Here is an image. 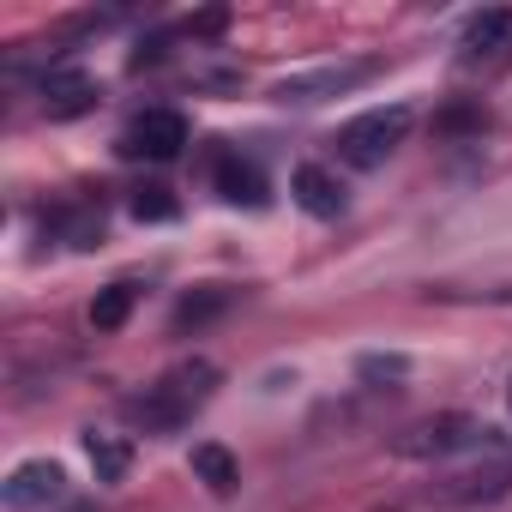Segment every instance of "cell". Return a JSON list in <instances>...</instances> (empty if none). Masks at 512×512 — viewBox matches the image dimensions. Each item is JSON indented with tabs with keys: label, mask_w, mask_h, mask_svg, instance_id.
<instances>
[{
	"label": "cell",
	"mask_w": 512,
	"mask_h": 512,
	"mask_svg": "<svg viewBox=\"0 0 512 512\" xmlns=\"http://www.w3.org/2000/svg\"><path fill=\"white\" fill-rule=\"evenodd\" d=\"M133 302H139V284H109V290H97V302H91V326H97V332L127 326Z\"/></svg>",
	"instance_id": "obj_17"
},
{
	"label": "cell",
	"mask_w": 512,
	"mask_h": 512,
	"mask_svg": "<svg viewBox=\"0 0 512 512\" xmlns=\"http://www.w3.org/2000/svg\"><path fill=\"white\" fill-rule=\"evenodd\" d=\"M211 181H217V193L229 205H266V175L253 169L241 151H217L211 157Z\"/></svg>",
	"instance_id": "obj_10"
},
{
	"label": "cell",
	"mask_w": 512,
	"mask_h": 512,
	"mask_svg": "<svg viewBox=\"0 0 512 512\" xmlns=\"http://www.w3.org/2000/svg\"><path fill=\"white\" fill-rule=\"evenodd\" d=\"M410 121H416L410 103L368 109V115H356V121H344V127L332 133V151H338V163H350V169H380V163L404 145Z\"/></svg>",
	"instance_id": "obj_3"
},
{
	"label": "cell",
	"mask_w": 512,
	"mask_h": 512,
	"mask_svg": "<svg viewBox=\"0 0 512 512\" xmlns=\"http://www.w3.org/2000/svg\"><path fill=\"white\" fill-rule=\"evenodd\" d=\"M290 193H296V205H302L308 217H326V223L344 217V205H350V199H344V181H338L326 163H302V169L290 175Z\"/></svg>",
	"instance_id": "obj_8"
},
{
	"label": "cell",
	"mask_w": 512,
	"mask_h": 512,
	"mask_svg": "<svg viewBox=\"0 0 512 512\" xmlns=\"http://www.w3.org/2000/svg\"><path fill=\"white\" fill-rule=\"evenodd\" d=\"M223 25H229V13H223V7H205V13L187 19V37H217Z\"/></svg>",
	"instance_id": "obj_20"
},
{
	"label": "cell",
	"mask_w": 512,
	"mask_h": 512,
	"mask_svg": "<svg viewBox=\"0 0 512 512\" xmlns=\"http://www.w3.org/2000/svg\"><path fill=\"white\" fill-rule=\"evenodd\" d=\"M235 302V290H223V284H205V290H193L181 308H175V332H193V326H205V320H217L223 308Z\"/></svg>",
	"instance_id": "obj_15"
},
{
	"label": "cell",
	"mask_w": 512,
	"mask_h": 512,
	"mask_svg": "<svg viewBox=\"0 0 512 512\" xmlns=\"http://www.w3.org/2000/svg\"><path fill=\"white\" fill-rule=\"evenodd\" d=\"M500 494H512V452H506V446H500V452H488L482 464L452 470L446 482H434V488H428V500H434V506H482V500H500Z\"/></svg>",
	"instance_id": "obj_6"
},
{
	"label": "cell",
	"mask_w": 512,
	"mask_h": 512,
	"mask_svg": "<svg viewBox=\"0 0 512 512\" xmlns=\"http://www.w3.org/2000/svg\"><path fill=\"white\" fill-rule=\"evenodd\" d=\"M85 458H91L97 482H121L133 470V446L121 434H103V428H85Z\"/></svg>",
	"instance_id": "obj_12"
},
{
	"label": "cell",
	"mask_w": 512,
	"mask_h": 512,
	"mask_svg": "<svg viewBox=\"0 0 512 512\" xmlns=\"http://www.w3.org/2000/svg\"><path fill=\"white\" fill-rule=\"evenodd\" d=\"M187 139H193V127H187L181 109H145V115L127 121V133L115 139V151L121 157H145V163H169V157H181Z\"/></svg>",
	"instance_id": "obj_5"
},
{
	"label": "cell",
	"mask_w": 512,
	"mask_h": 512,
	"mask_svg": "<svg viewBox=\"0 0 512 512\" xmlns=\"http://www.w3.org/2000/svg\"><path fill=\"white\" fill-rule=\"evenodd\" d=\"M356 374H362V380H404V374H410V362H404V356H362V362H356Z\"/></svg>",
	"instance_id": "obj_19"
},
{
	"label": "cell",
	"mask_w": 512,
	"mask_h": 512,
	"mask_svg": "<svg viewBox=\"0 0 512 512\" xmlns=\"http://www.w3.org/2000/svg\"><path fill=\"white\" fill-rule=\"evenodd\" d=\"M506 43H512V13H506V7H494V13H476V19L464 25V67H476V61H494Z\"/></svg>",
	"instance_id": "obj_11"
},
{
	"label": "cell",
	"mask_w": 512,
	"mask_h": 512,
	"mask_svg": "<svg viewBox=\"0 0 512 512\" xmlns=\"http://www.w3.org/2000/svg\"><path fill=\"white\" fill-rule=\"evenodd\" d=\"M506 410H512V380H506Z\"/></svg>",
	"instance_id": "obj_21"
},
{
	"label": "cell",
	"mask_w": 512,
	"mask_h": 512,
	"mask_svg": "<svg viewBox=\"0 0 512 512\" xmlns=\"http://www.w3.org/2000/svg\"><path fill=\"white\" fill-rule=\"evenodd\" d=\"M37 91H43V115L49 121H73V115H85L97 103V85L85 73H73V67H49Z\"/></svg>",
	"instance_id": "obj_9"
},
{
	"label": "cell",
	"mask_w": 512,
	"mask_h": 512,
	"mask_svg": "<svg viewBox=\"0 0 512 512\" xmlns=\"http://www.w3.org/2000/svg\"><path fill=\"white\" fill-rule=\"evenodd\" d=\"M380 73V61H326V67H308V73H290L272 85V103L284 109H308V103H326V97H344L356 85H368Z\"/></svg>",
	"instance_id": "obj_4"
},
{
	"label": "cell",
	"mask_w": 512,
	"mask_h": 512,
	"mask_svg": "<svg viewBox=\"0 0 512 512\" xmlns=\"http://www.w3.org/2000/svg\"><path fill=\"white\" fill-rule=\"evenodd\" d=\"M127 211H133L139 223H175V217H181V199H175L163 181H145V187H133Z\"/></svg>",
	"instance_id": "obj_16"
},
{
	"label": "cell",
	"mask_w": 512,
	"mask_h": 512,
	"mask_svg": "<svg viewBox=\"0 0 512 512\" xmlns=\"http://www.w3.org/2000/svg\"><path fill=\"white\" fill-rule=\"evenodd\" d=\"M506 440L488 428V422H476V416H458V410H446V416H428V422H416V428H404L398 440H392V452L398 458H458V452H500Z\"/></svg>",
	"instance_id": "obj_2"
},
{
	"label": "cell",
	"mask_w": 512,
	"mask_h": 512,
	"mask_svg": "<svg viewBox=\"0 0 512 512\" xmlns=\"http://www.w3.org/2000/svg\"><path fill=\"white\" fill-rule=\"evenodd\" d=\"M211 392H217V368H211L205 356L175 362L163 380H151L139 398H127V422L145 428V434H175V428L193 422V410L211 404Z\"/></svg>",
	"instance_id": "obj_1"
},
{
	"label": "cell",
	"mask_w": 512,
	"mask_h": 512,
	"mask_svg": "<svg viewBox=\"0 0 512 512\" xmlns=\"http://www.w3.org/2000/svg\"><path fill=\"white\" fill-rule=\"evenodd\" d=\"M434 133H440V139H482V133H488V103H482V97L446 103V109L434 115Z\"/></svg>",
	"instance_id": "obj_14"
},
{
	"label": "cell",
	"mask_w": 512,
	"mask_h": 512,
	"mask_svg": "<svg viewBox=\"0 0 512 512\" xmlns=\"http://www.w3.org/2000/svg\"><path fill=\"white\" fill-rule=\"evenodd\" d=\"M55 235H61V241H73V247H97V241H103V211H97V205L55 211Z\"/></svg>",
	"instance_id": "obj_18"
},
{
	"label": "cell",
	"mask_w": 512,
	"mask_h": 512,
	"mask_svg": "<svg viewBox=\"0 0 512 512\" xmlns=\"http://www.w3.org/2000/svg\"><path fill=\"white\" fill-rule=\"evenodd\" d=\"M193 476L211 488V494H235V482H241V470H235V458H229V446H217V440H199L193 446Z\"/></svg>",
	"instance_id": "obj_13"
},
{
	"label": "cell",
	"mask_w": 512,
	"mask_h": 512,
	"mask_svg": "<svg viewBox=\"0 0 512 512\" xmlns=\"http://www.w3.org/2000/svg\"><path fill=\"white\" fill-rule=\"evenodd\" d=\"M67 494V470L55 458H31L7 476V488H0V500H7L13 512H37V506H55Z\"/></svg>",
	"instance_id": "obj_7"
}]
</instances>
